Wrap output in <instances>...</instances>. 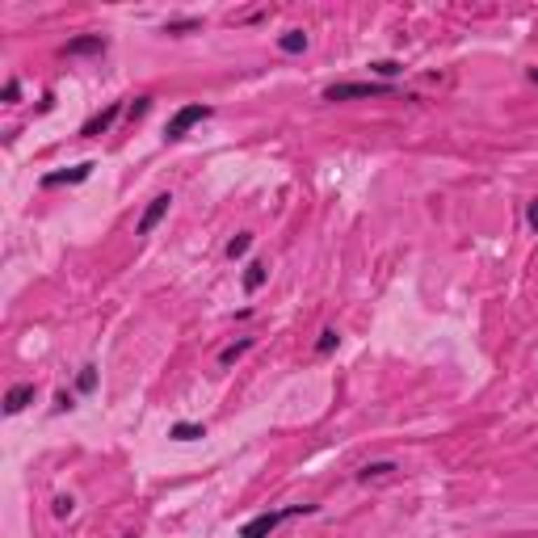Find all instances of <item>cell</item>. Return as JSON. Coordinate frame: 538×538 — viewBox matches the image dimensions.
<instances>
[{"label":"cell","instance_id":"obj_2","mask_svg":"<svg viewBox=\"0 0 538 538\" xmlns=\"http://www.w3.org/2000/svg\"><path fill=\"white\" fill-rule=\"evenodd\" d=\"M383 93H391V84H383V80H341V84L324 88V101H366V97H383Z\"/></svg>","mask_w":538,"mask_h":538},{"label":"cell","instance_id":"obj_20","mask_svg":"<svg viewBox=\"0 0 538 538\" xmlns=\"http://www.w3.org/2000/svg\"><path fill=\"white\" fill-rule=\"evenodd\" d=\"M147 109H152V97H135V105H130V109H126V118H130V122H135V118H143V114H147Z\"/></svg>","mask_w":538,"mask_h":538},{"label":"cell","instance_id":"obj_6","mask_svg":"<svg viewBox=\"0 0 538 538\" xmlns=\"http://www.w3.org/2000/svg\"><path fill=\"white\" fill-rule=\"evenodd\" d=\"M118 118H122V101H109L101 114H93V118L80 126V139H97V135H105V130H109Z\"/></svg>","mask_w":538,"mask_h":538},{"label":"cell","instance_id":"obj_23","mask_svg":"<svg viewBox=\"0 0 538 538\" xmlns=\"http://www.w3.org/2000/svg\"><path fill=\"white\" fill-rule=\"evenodd\" d=\"M526 223H530V231L538 236V198H530V202H526Z\"/></svg>","mask_w":538,"mask_h":538},{"label":"cell","instance_id":"obj_17","mask_svg":"<svg viewBox=\"0 0 538 538\" xmlns=\"http://www.w3.org/2000/svg\"><path fill=\"white\" fill-rule=\"evenodd\" d=\"M337 345H341V332H337V328H324V332H320V341H316V354H320V358H328V354H337Z\"/></svg>","mask_w":538,"mask_h":538},{"label":"cell","instance_id":"obj_16","mask_svg":"<svg viewBox=\"0 0 538 538\" xmlns=\"http://www.w3.org/2000/svg\"><path fill=\"white\" fill-rule=\"evenodd\" d=\"M391 471H396V463H391V459H383V463H366V467L358 471V480H362V484H370V480H379V476H391Z\"/></svg>","mask_w":538,"mask_h":538},{"label":"cell","instance_id":"obj_11","mask_svg":"<svg viewBox=\"0 0 538 538\" xmlns=\"http://www.w3.org/2000/svg\"><path fill=\"white\" fill-rule=\"evenodd\" d=\"M265 278H269V265H265V261H253V265L244 269V290L257 295V290L265 286Z\"/></svg>","mask_w":538,"mask_h":538},{"label":"cell","instance_id":"obj_19","mask_svg":"<svg viewBox=\"0 0 538 538\" xmlns=\"http://www.w3.org/2000/svg\"><path fill=\"white\" fill-rule=\"evenodd\" d=\"M72 509H76L72 497H55V501H51V513H55V518H72Z\"/></svg>","mask_w":538,"mask_h":538},{"label":"cell","instance_id":"obj_18","mask_svg":"<svg viewBox=\"0 0 538 538\" xmlns=\"http://www.w3.org/2000/svg\"><path fill=\"white\" fill-rule=\"evenodd\" d=\"M93 387H97V366H80V375H76V391L88 396Z\"/></svg>","mask_w":538,"mask_h":538},{"label":"cell","instance_id":"obj_12","mask_svg":"<svg viewBox=\"0 0 538 538\" xmlns=\"http://www.w3.org/2000/svg\"><path fill=\"white\" fill-rule=\"evenodd\" d=\"M253 345H257L253 337H240V341H231V345H227V349L219 354V366H236V362H240V358H244V354L253 349Z\"/></svg>","mask_w":538,"mask_h":538},{"label":"cell","instance_id":"obj_1","mask_svg":"<svg viewBox=\"0 0 538 538\" xmlns=\"http://www.w3.org/2000/svg\"><path fill=\"white\" fill-rule=\"evenodd\" d=\"M316 513V505H286V509H265V513H257V518H248L244 526H240V538H269L282 522H290V518H311Z\"/></svg>","mask_w":538,"mask_h":538},{"label":"cell","instance_id":"obj_21","mask_svg":"<svg viewBox=\"0 0 538 538\" xmlns=\"http://www.w3.org/2000/svg\"><path fill=\"white\" fill-rule=\"evenodd\" d=\"M76 408V391H59L55 396V412H72Z\"/></svg>","mask_w":538,"mask_h":538},{"label":"cell","instance_id":"obj_14","mask_svg":"<svg viewBox=\"0 0 538 538\" xmlns=\"http://www.w3.org/2000/svg\"><path fill=\"white\" fill-rule=\"evenodd\" d=\"M253 240H257L253 231H240V236H231V240H227V261H240V257L253 248Z\"/></svg>","mask_w":538,"mask_h":538},{"label":"cell","instance_id":"obj_24","mask_svg":"<svg viewBox=\"0 0 538 538\" xmlns=\"http://www.w3.org/2000/svg\"><path fill=\"white\" fill-rule=\"evenodd\" d=\"M526 76H530V80H534V84H538V67H530V72H526Z\"/></svg>","mask_w":538,"mask_h":538},{"label":"cell","instance_id":"obj_13","mask_svg":"<svg viewBox=\"0 0 538 538\" xmlns=\"http://www.w3.org/2000/svg\"><path fill=\"white\" fill-rule=\"evenodd\" d=\"M370 72H375L383 84H391L396 76H404V63H400V59H375V63H370Z\"/></svg>","mask_w":538,"mask_h":538},{"label":"cell","instance_id":"obj_4","mask_svg":"<svg viewBox=\"0 0 538 538\" xmlns=\"http://www.w3.org/2000/svg\"><path fill=\"white\" fill-rule=\"evenodd\" d=\"M93 160H80V164H72V168H59V173H46L42 177V189H59V185H80V181H88L93 177Z\"/></svg>","mask_w":538,"mask_h":538},{"label":"cell","instance_id":"obj_7","mask_svg":"<svg viewBox=\"0 0 538 538\" xmlns=\"http://www.w3.org/2000/svg\"><path fill=\"white\" fill-rule=\"evenodd\" d=\"M34 396H38V387H34V383H17V387H8V391H4V412H8V417L25 412V408L34 404Z\"/></svg>","mask_w":538,"mask_h":538},{"label":"cell","instance_id":"obj_10","mask_svg":"<svg viewBox=\"0 0 538 538\" xmlns=\"http://www.w3.org/2000/svg\"><path fill=\"white\" fill-rule=\"evenodd\" d=\"M168 438H173V442H198V438H206V425H198V421H177V425L168 429Z\"/></svg>","mask_w":538,"mask_h":538},{"label":"cell","instance_id":"obj_9","mask_svg":"<svg viewBox=\"0 0 538 538\" xmlns=\"http://www.w3.org/2000/svg\"><path fill=\"white\" fill-rule=\"evenodd\" d=\"M278 51H282V55H303V51H307V34H303V29L278 34Z\"/></svg>","mask_w":538,"mask_h":538},{"label":"cell","instance_id":"obj_3","mask_svg":"<svg viewBox=\"0 0 538 538\" xmlns=\"http://www.w3.org/2000/svg\"><path fill=\"white\" fill-rule=\"evenodd\" d=\"M210 114H215V109H210V105H202V101H198V105H181V109L168 118V126H164V139H168V143L185 139V135H189L198 122H206Z\"/></svg>","mask_w":538,"mask_h":538},{"label":"cell","instance_id":"obj_22","mask_svg":"<svg viewBox=\"0 0 538 538\" xmlns=\"http://www.w3.org/2000/svg\"><path fill=\"white\" fill-rule=\"evenodd\" d=\"M17 97H21V80H17V76H8V80H4V101L13 105Z\"/></svg>","mask_w":538,"mask_h":538},{"label":"cell","instance_id":"obj_5","mask_svg":"<svg viewBox=\"0 0 538 538\" xmlns=\"http://www.w3.org/2000/svg\"><path fill=\"white\" fill-rule=\"evenodd\" d=\"M168 206H173V194H156V198L147 202V210L139 215V223H135V236H152V231L160 227V219L168 215Z\"/></svg>","mask_w":538,"mask_h":538},{"label":"cell","instance_id":"obj_8","mask_svg":"<svg viewBox=\"0 0 538 538\" xmlns=\"http://www.w3.org/2000/svg\"><path fill=\"white\" fill-rule=\"evenodd\" d=\"M105 38L101 34H84V38H72L67 46H63V55H105Z\"/></svg>","mask_w":538,"mask_h":538},{"label":"cell","instance_id":"obj_15","mask_svg":"<svg viewBox=\"0 0 538 538\" xmlns=\"http://www.w3.org/2000/svg\"><path fill=\"white\" fill-rule=\"evenodd\" d=\"M189 29H202V17H168L164 21V34H189Z\"/></svg>","mask_w":538,"mask_h":538}]
</instances>
